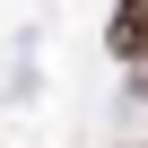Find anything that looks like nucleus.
Returning a JSON list of instances; mask_svg holds the SVG:
<instances>
[{"label":"nucleus","instance_id":"nucleus-1","mask_svg":"<svg viewBox=\"0 0 148 148\" xmlns=\"http://www.w3.org/2000/svg\"><path fill=\"white\" fill-rule=\"evenodd\" d=\"M105 44L131 61V52H148V0H122L113 9V26H105Z\"/></svg>","mask_w":148,"mask_h":148}]
</instances>
